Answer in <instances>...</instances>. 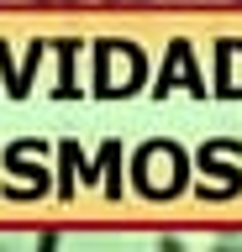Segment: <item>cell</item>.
<instances>
[{
    "instance_id": "7",
    "label": "cell",
    "mask_w": 242,
    "mask_h": 252,
    "mask_svg": "<svg viewBox=\"0 0 242 252\" xmlns=\"http://www.w3.org/2000/svg\"><path fill=\"white\" fill-rule=\"evenodd\" d=\"M105 5H147V0H105Z\"/></svg>"
},
{
    "instance_id": "3",
    "label": "cell",
    "mask_w": 242,
    "mask_h": 252,
    "mask_svg": "<svg viewBox=\"0 0 242 252\" xmlns=\"http://www.w3.org/2000/svg\"><path fill=\"white\" fill-rule=\"evenodd\" d=\"M74 168H90L84 163V153H79V142H58V194L64 200H74Z\"/></svg>"
},
{
    "instance_id": "10",
    "label": "cell",
    "mask_w": 242,
    "mask_h": 252,
    "mask_svg": "<svg viewBox=\"0 0 242 252\" xmlns=\"http://www.w3.org/2000/svg\"><path fill=\"white\" fill-rule=\"evenodd\" d=\"M237 5H242V0H237Z\"/></svg>"
},
{
    "instance_id": "5",
    "label": "cell",
    "mask_w": 242,
    "mask_h": 252,
    "mask_svg": "<svg viewBox=\"0 0 242 252\" xmlns=\"http://www.w3.org/2000/svg\"><path fill=\"white\" fill-rule=\"evenodd\" d=\"M37 252H58V231H42V236H37Z\"/></svg>"
},
{
    "instance_id": "1",
    "label": "cell",
    "mask_w": 242,
    "mask_h": 252,
    "mask_svg": "<svg viewBox=\"0 0 242 252\" xmlns=\"http://www.w3.org/2000/svg\"><path fill=\"white\" fill-rule=\"evenodd\" d=\"M174 79H184V90L206 100V74L195 68V47L184 42V37H179V42H169V58H163V68H158V84H153V94L163 100V94L174 90Z\"/></svg>"
},
{
    "instance_id": "8",
    "label": "cell",
    "mask_w": 242,
    "mask_h": 252,
    "mask_svg": "<svg viewBox=\"0 0 242 252\" xmlns=\"http://www.w3.org/2000/svg\"><path fill=\"white\" fill-rule=\"evenodd\" d=\"M216 252H242V247H237V242H221V247H216Z\"/></svg>"
},
{
    "instance_id": "9",
    "label": "cell",
    "mask_w": 242,
    "mask_h": 252,
    "mask_svg": "<svg viewBox=\"0 0 242 252\" xmlns=\"http://www.w3.org/2000/svg\"><path fill=\"white\" fill-rule=\"evenodd\" d=\"M37 5H74V0H37Z\"/></svg>"
},
{
    "instance_id": "4",
    "label": "cell",
    "mask_w": 242,
    "mask_h": 252,
    "mask_svg": "<svg viewBox=\"0 0 242 252\" xmlns=\"http://www.w3.org/2000/svg\"><path fill=\"white\" fill-rule=\"evenodd\" d=\"M74 53H79V42L74 37H58V100H74L79 94V84H74Z\"/></svg>"
},
{
    "instance_id": "6",
    "label": "cell",
    "mask_w": 242,
    "mask_h": 252,
    "mask_svg": "<svg viewBox=\"0 0 242 252\" xmlns=\"http://www.w3.org/2000/svg\"><path fill=\"white\" fill-rule=\"evenodd\" d=\"M158 252H184V242H179V236H163V242H158Z\"/></svg>"
},
{
    "instance_id": "2",
    "label": "cell",
    "mask_w": 242,
    "mask_h": 252,
    "mask_svg": "<svg viewBox=\"0 0 242 252\" xmlns=\"http://www.w3.org/2000/svg\"><path fill=\"white\" fill-rule=\"evenodd\" d=\"M84 184H100L105 179V200H121V142H100V153H95V163L79 173Z\"/></svg>"
}]
</instances>
